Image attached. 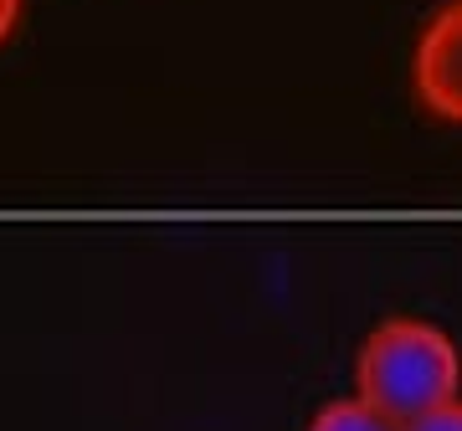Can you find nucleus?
Instances as JSON below:
<instances>
[{
    "label": "nucleus",
    "mask_w": 462,
    "mask_h": 431,
    "mask_svg": "<svg viewBox=\"0 0 462 431\" xmlns=\"http://www.w3.org/2000/svg\"><path fill=\"white\" fill-rule=\"evenodd\" d=\"M355 396L396 421H421L462 396V354L431 318H385L355 354Z\"/></svg>",
    "instance_id": "f257e3e1"
},
{
    "label": "nucleus",
    "mask_w": 462,
    "mask_h": 431,
    "mask_svg": "<svg viewBox=\"0 0 462 431\" xmlns=\"http://www.w3.org/2000/svg\"><path fill=\"white\" fill-rule=\"evenodd\" d=\"M309 431H406V421L385 416L365 396H339V400H324V406H319Z\"/></svg>",
    "instance_id": "7ed1b4c3"
},
{
    "label": "nucleus",
    "mask_w": 462,
    "mask_h": 431,
    "mask_svg": "<svg viewBox=\"0 0 462 431\" xmlns=\"http://www.w3.org/2000/svg\"><path fill=\"white\" fill-rule=\"evenodd\" d=\"M406 431H462V396L452 400V406H442V411L421 416V421H411Z\"/></svg>",
    "instance_id": "20e7f679"
},
{
    "label": "nucleus",
    "mask_w": 462,
    "mask_h": 431,
    "mask_svg": "<svg viewBox=\"0 0 462 431\" xmlns=\"http://www.w3.org/2000/svg\"><path fill=\"white\" fill-rule=\"evenodd\" d=\"M21 11H26V0H0V47L16 36V26H21Z\"/></svg>",
    "instance_id": "39448f33"
},
{
    "label": "nucleus",
    "mask_w": 462,
    "mask_h": 431,
    "mask_svg": "<svg viewBox=\"0 0 462 431\" xmlns=\"http://www.w3.org/2000/svg\"><path fill=\"white\" fill-rule=\"evenodd\" d=\"M411 93L431 118L462 129V0H442L416 36Z\"/></svg>",
    "instance_id": "f03ea898"
}]
</instances>
